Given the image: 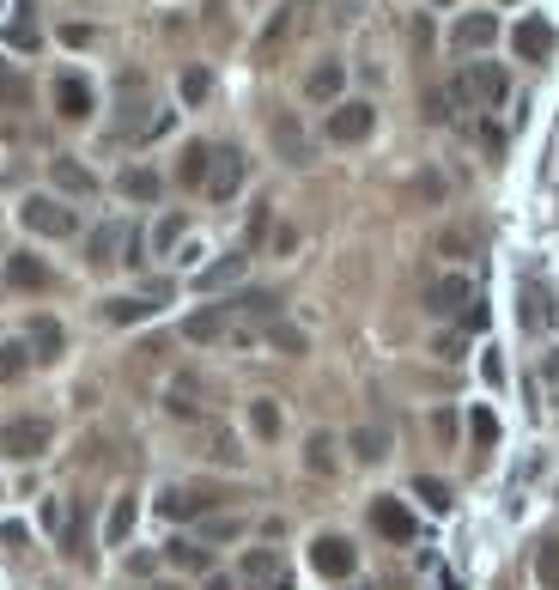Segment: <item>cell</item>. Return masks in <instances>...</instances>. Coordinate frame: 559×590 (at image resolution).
Segmentation results:
<instances>
[{"instance_id": "15", "label": "cell", "mask_w": 559, "mask_h": 590, "mask_svg": "<svg viewBox=\"0 0 559 590\" xmlns=\"http://www.w3.org/2000/svg\"><path fill=\"white\" fill-rule=\"evenodd\" d=\"M304 469L310 475H335L341 469V438L335 432H310L304 438Z\"/></svg>"}, {"instance_id": "20", "label": "cell", "mask_w": 559, "mask_h": 590, "mask_svg": "<svg viewBox=\"0 0 559 590\" xmlns=\"http://www.w3.org/2000/svg\"><path fill=\"white\" fill-rule=\"evenodd\" d=\"M165 408H171L177 420H195V414H201V378H195V372H177L171 390H165Z\"/></svg>"}, {"instance_id": "9", "label": "cell", "mask_w": 559, "mask_h": 590, "mask_svg": "<svg viewBox=\"0 0 559 590\" xmlns=\"http://www.w3.org/2000/svg\"><path fill=\"white\" fill-rule=\"evenodd\" d=\"M353 560H359V554H353V542H347V536H316V542H310V566L323 572V578H347V572H353Z\"/></svg>"}, {"instance_id": "30", "label": "cell", "mask_w": 559, "mask_h": 590, "mask_svg": "<svg viewBox=\"0 0 559 590\" xmlns=\"http://www.w3.org/2000/svg\"><path fill=\"white\" fill-rule=\"evenodd\" d=\"M31 372V347L25 341H7V347H0V384H19Z\"/></svg>"}, {"instance_id": "25", "label": "cell", "mask_w": 559, "mask_h": 590, "mask_svg": "<svg viewBox=\"0 0 559 590\" xmlns=\"http://www.w3.org/2000/svg\"><path fill=\"white\" fill-rule=\"evenodd\" d=\"M347 451H353L359 463H383V457H389V432H383V426H353Z\"/></svg>"}, {"instance_id": "32", "label": "cell", "mask_w": 559, "mask_h": 590, "mask_svg": "<svg viewBox=\"0 0 559 590\" xmlns=\"http://www.w3.org/2000/svg\"><path fill=\"white\" fill-rule=\"evenodd\" d=\"M262 341H268V347H280V353H304V347H310V341H304V329H292V323H280V317H274V323H262Z\"/></svg>"}, {"instance_id": "42", "label": "cell", "mask_w": 559, "mask_h": 590, "mask_svg": "<svg viewBox=\"0 0 559 590\" xmlns=\"http://www.w3.org/2000/svg\"><path fill=\"white\" fill-rule=\"evenodd\" d=\"M426 116H432V122H450V116H456V104H450V92H444V86H438V92H426Z\"/></svg>"}, {"instance_id": "28", "label": "cell", "mask_w": 559, "mask_h": 590, "mask_svg": "<svg viewBox=\"0 0 559 590\" xmlns=\"http://www.w3.org/2000/svg\"><path fill=\"white\" fill-rule=\"evenodd\" d=\"M152 311H158L152 292H140V299H110V305H104V317H110V323H146Z\"/></svg>"}, {"instance_id": "23", "label": "cell", "mask_w": 559, "mask_h": 590, "mask_svg": "<svg viewBox=\"0 0 559 590\" xmlns=\"http://www.w3.org/2000/svg\"><path fill=\"white\" fill-rule=\"evenodd\" d=\"M207 505H213V493H195V487H165L158 493V511H165V518H201Z\"/></svg>"}, {"instance_id": "18", "label": "cell", "mask_w": 559, "mask_h": 590, "mask_svg": "<svg viewBox=\"0 0 559 590\" xmlns=\"http://www.w3.org/2000/svg\"><path fill=\"white\" fill-rule=\"evenodd\" d=\"M25 347H31V359H61V347H67V329H61L55 317H31V329H25Z\"/></svg>"}, {"instance_id": "39", "label": "cell", "mask_w": 559, "mask_h": 590, "mask_svg": "<svg viewBox=\"0 0 559 590\" xmlns=\"http://www.w3.org/2000/svg\"><path fill=\"white\" fill-rule=\"evenodd\" d=\"M207 92H213V73H207V67H189V73H183V98H189V104H201Z\"/></svg>"}, {"instance_id": "3", "label": "cell", "mask_w": 559, "mask_h": 590, "mask_svg": "<svg viewBox=\"0 0 559 590\" xmlns=\"http://www.w3.org/2000/svg\"><path fill=\"white\" fill-rule=\"evenodd\" d=\"M244 177H250V159L237 153V146H213V165H207V195H213V201H231L237 189H244Z\"/></svg>"}, {"instance_id": "48", "label": "cell", "mask_w": 559, "mask_h": 590, "mask_svg": "<svg viewBox=\"0 0 559 590\" xmlns=\"http://www.w3.org/2000/svg\"><path fill=\"white\" fill-rule=\"evenodd\" d=\"M201 590H237V578H225V572H207V584Z\"/></svg>"}, {"instance_id": "24", "label": "cell", "mask_w": 559, "mask_h": 590, "mask_svg": "<svg viewBox=\"0 0 559 590\" xmlns=\"http://www.w3.org/2000/svg\"><path fill=\"white\" fill-rule=\"evenodd\" d=\"M116 250H128V232H122V226H98V232L86 238V262H92V268H104V262H122Z\"/></svg>"}, {"instance_id": "4", "label": "cell", "mask_w": 559, "mask_h": 590, "mask_svg": "<svg viewBox=\"0 0 559 590\" xmlns=\"http://www.w3.org/2000/svg\"><path fill=\"white\" fill-rule=\"evenodd\" d=\"M25 226H31L37 238H73V232H79V213L61 207V201H49V195H31V201H25Z\"/></svg>"}, {"instance_id": "40", "label": "cell", "mask_w": 559, "mask_h": 590, "mask_svg": "<svg viewBox=\"0 0 559 590\" xmlns=\"http://www.w3.org/2000/svg\"><path fill=\"white\" fill-rule=\"evenodd\" d=\"M408 195H414V201H444V177H438V171H420Z\"/></svg>"}, {"instance_id": "50", "label": "cell", "mask_w": 559, "mask_h": 590, "mask_svg": "<svg viewBox=\"0 0 559 590\" xmlns=\"http://www.w3.org/2000/svg\"><path fill=\"white\" fill-rule=\"evenodd\" d=\"M152 590H177V584H152Z\"/></svg>"}, {"instance_id": "43", "label": "cell", "mask_w": 559, "mask_h": 590, "mask_svg": "<svg viewBox=\"0 0 559 590\" xmlns=\"http://www.w3.org/2000/svg\"><path fill=\"white\" fill-rule=\"evenodd\" d=\"M268 232H274V213H268V201H262V207L250 213V250H256V244H262Z\"/></svg>"}, {"instance_id": "16", "label": "cell", "mask_w": 559, "mask_h": 590, "mask_svg": "<svg viewBox=\"0 0 559 590\" xmlns=\"http://www.w3.org/2000/svg\"><path fill=\"white\" fill-rule=\"evenodd\" d=\"M298 13H304V7H298V0H292V7H280V13L268 19V31L256 37V55H262V61H274V55L286 49V37L298 31Z\"/></svg>"}, {"instance_id": "44", "label": "cell", "mask_w": 559, "mask_h": 590, "mask_svg": "<svg viewBox=\"0 0 559 590\" xmlns=\"http://www.w3.org/2000/svg\"><path fill=\"white\" fill-rule=\"evenodd\" d=\"M237 530H244V524H237V518H213V524H207V542H231Z\"/></svg>"}, {"instance_id": "31", "label": "cell", "mask_w": 559, "mask_h": 590, "mask_svg": "<svg viewBox=\"0 0 559 590\" xmlns=\"http://www.w3.org/2000/svg\"><path fill=\"white\" fill-rule=\"evenodd\" d=\"M128 530H134V499H116V505H110V518H104V542H110V548H122V542H128Z\"/></svg>"}, {"instance_id": "17", "label": "cell", "mask_w": 559, "mask_h": 590, "mask_svg": "<svg viewBox=\"0 0 559 590\" xmlns=\"http://www.w3.org/2000/svg\"><path fill=\"white\" fill-rule=\"evenodd\" d=\"M511 43H517L523 61H547V55H553V25H547V19H523V25L511 31Z\"/></svg>"}, {"instance_id": "2", "label": "cell", "mask_w": 559, "mask_h": 590, "mask_svg": "<svg viewBox=\"0 0 559 590\" xmlns=\"http://www.w3.org/2000/svg\"><path fill=\"white\" fill-rule=\"evenodd\" d=\"M371 128H377V110L365 98H347V104L329 110V140L335 146H359V140H371Z\"/></svg>"}, {"instance_id": "51", "label": "cell", "mask_w": 559, "mask_h": 590, "mask_svg": "<svg viewBox=\"0 0 559 590\" xmlns=\"http://www.w3.org/2000/svg\"><path fill=\"white\" fill-rule=\"evenodd\" d=\"M438 7H450V0H438Z\"/></svg>"}, {"instance_id": "27", "label": "cell", "mask_w": 559, "mask_h": 590, "mask_svg": "<svg viewBox=\"0 0 559 590\" xmlns=\"http://www.w3.org/2000/svg\"><path fill=\"white\" fill-rule=\"evenodd\" d=\"M207 165H213V146H183V165H177V183H189V189H207Z\"/></svg>"}, {"instance_id": "13", "label": "cell", "mask_w": 559, "mask_h": 590, "mask_svg": "<svg viewBox=\"0 0 559 590\" xmlns=\"http://www.w3.org/2000/svg\"><path fill=\"white\" fill-rule=\"evenodd\" d=\"M55 110L67 122H86L92 116V86L79 80V73H61V80H55Z\"/></svg>"}, {"instance_id": "8", "label": "cell", "mask_w": 559, "mask_h": 590, "mask_svg": "<svg viewBox=\"0 0 559 590\" xmlns=\"http://www.w3.org/2000/svg\"><path fill=\"white\" fill-rule=\"evenodd\" d=\"M371 530L389 536V542H414V511L383 493V499H371Z\"/></svg>"}, {"instance_id": "33", "label": "cell", "mask_w": 559, "mask_h": 590, "mask_svg": "<svg viewBox=\"0 0 559 590\" xmlns=\"http://www.w3.org/2000/svg\"><path fill=\"white\" fill-rule=\"evenodd\" d=\"M250 432H256V438H280V402L256 396V402H250Z\"/></svg>"}, {"instance_id": "37", "label": "cell", "mask_w": 559, "mask_h": 590, "mask_svg": "<svg viewBox=\"0 0 559 590\" xmlns=\"http://www.w3.org/2000/svg\"><path fill=\"white\" fill-rule=\"evenodd\" d=\"M468 432H474V445H481V451L499 445V420H493V408H474V414H468Z\"/></svg>"}, {"instance_id": "36", "label": "cell", "mask_w": 559, "mask_h": 590, "mask_svg": "<svg viewBox=\"0 0 559 590\" xmlns=\"http://www.w3.org/2000/svg\"><path fill=\"white\" fill-rule=\"evenodd\" d=\"M171 566H183V572H207L213 560H207L201 542H171Z\"/></svg>"}, {"instance_id": "12", "label": "cell", "mask_w": 559, "mask_h": 590, "mask_svg": "<svg viewBox=\"0 0 559 590\" xmlns=\"http://www.w3.org/2000/svg\"><path fill=\"white\" fill-rule=\"evenodd\" d=\"M244 268H250V250H231V256L207 262V268L195 274V286H201V292H225V286H237V280H244Z\"/></svg>"}, {"instance_id": "26", "label": "cell", "mask_w": 559, "mask_h": 590, "mask_svg": "<svg viewBox=\"0 0 559 590\" xmlns=\"http://www.w3.org/2000/svg\"><path fill=\"white\" fill-rule=\"evenodd\" d=\"M116 189H122L128 201H158V189H165V183H158V171H146V165H128V171L116 177Z\"/></svg>"}, {"instance_id": "45", "label": "cell", "mask_w": 559, "mask_h": 590, "mask_svg": "<svg viewBox=\"0 0 559 590\" xmlns=\"http://www.w3.org/2000/svg\"><path fill=\"white\" fill-rule=\"evenodd\" d=\"M292 250H298V232H292V226H280V232H274V256H292Z\"/></svg>"}, {"instance_id": "35", "label": "cell", "mask_w": 559, "mask_h": 590, "mask_svg": "<svg viewBox=\"0 0 559 590\" xmlns=\"http://www.w3.org/2000/svg\"><path fill=\"white\" fill-rule=\"evenodd\" d=\"M207 457H213V463H225V469H237V463H244V451H237V438H231V432H219V426L207 432Z\"/></svg>"}, {"instance_id": "11", "label": "cell", "mask_w": 559, "mask_h": 590, "mask_svg": "<svg viewBox=\"0 0 559 590\" xmlns=\"http://www.w3.org/2000/svg\"><path fill=\"white\" fill-rule=\"evenodd\" d=\"M462 86H468L474 104H505V67H499V61H474V67L462 73Z\"/></svg>"}, {"instance_id": "49", "label": "cell", "mask_w": 559, "mask_h": 590, "mask_svg": "<svg viewBox=\"0 0 559 590\" xmlns=\"http://www.w3.org/2000/svg\"><path fill=\"white\" fill-rule=\"evenodd\" d=\"M268 590H292V572H286V578H274V584H268Z\"/></svg>"}, {"instance_id": "14", "label": "cell", "mask_w": 559, "mask_h": 590, "mask_svg": "<svg viewBox=\"0 0 559 590\" xmlns=\"http://www.w3.org/2000/svg\"><path fill=\"white\" fill-rule=\"evenodd\" d=\"M493 37H499V19H493V13H462V19L450 25V43H456V49H487Z\"/></svg>"}, {"instance_id": "46", "label": "cell", "mask_w": 559, "mask_h": 590, "mask_svg": "<svg viewBox=\"0 0 559 590\" xmlns=\"http://www.w3.org/2000/svg\"><path fill=\"white\" fill-rule=\"evenodd\" d=\"M7 37H13V43H19V49H37V31H31V25H25V19H19V25H13V31H7Z\"/></svg>"}, {"instance_id": "22", "label": "cell", "mask_w": 559, "mask_h": 590, "mask_svg": "<svg viewBox=\"0 0 559 590\" xmlns=\"http://www.w3.org/2000/svg\"><path fill=\"white\" fill-rule=\"evenodd\" d=\"M49 183H55L61 195H98V177L79 165V159H55V165H49Z\"/></svg>"}, {"instance_id": "41", "label": "cell", "mask_w": 559, "mask_h": 590, "mask_svg": "<svg viewBox=\"0 0 559 590\" xmlns=\"http://www.w3.org/2000/svg\"><path fill=\"white\" fill-rule=\"evenodd\" d=\"M183 232H189V226H183L177 213H171V219H158V232H152V250H171V244H177Z\"/></svg>"}, {"instance_id": "21", "label": "cell", "mask_w": 559, "mask_h": 590, "mask_svg": "<svg viewBox=\"0 0 559 590\" xmlns=\"http://www.w3.org/2000/svg\"><path fill=\"white\" fill-rule=\"evenodd\" d=\"M274 578H286L280 554H274V548H250V554H244V590H268Z\"/></svg>"}, {"instance_id": "34", "label": "cell", "mask_w": 559, "mask_h": 590, "mask_svg": "<svg viewBox=\"0 0 559 590\" xmlns=\"http://www.w3.org/2000/svg\"><path fill=\"white\" fill-rule=\"evenodd\" d=\"M535 578H541V590H559V542L553 536L535 548Z\"/></svg>"}, {"instance_id": "29", "label": "cell", "mask_w": 559, "mask_h": 590, "mask_svg": "<svg viewBox=\"0 0 559 590\" xmlns=\"http://www.w3.org/2000/svg\"><path fill=\"white\" fill-rule=\"evenodd\" d=\"M474 244H481V238H474V226H444L438 232V256H450V262H468Z\"/></svg>"}, {"instance_id": "10", "label": "cell", "mask_w": 559, "mask_h": 590, "mask_svg": "<svg viewBox=\"0 0 559 590\" xmlns=\"http://www.w3.org/2000/svg\"><path fill=\"white\" fill-rule=\"evenodd\" d=\"M341 86H347V67L329 55V61H316L310 73H304V98L310 104H341Z\"/></svg>"}, {"instance_id": "38", "label": "cell", "mask_w": 559, "mask_h": 590, "mask_svg": "<svg viewBox=\"0 0 559 590\" xmlns=\"http://www.w3.org/2000/svg\"><path fill=\"white\" fill-rule=\"evenodd\" d=\"M414 493H420L432 511H450V487H444L438 475H420V481H414Z\"/></svg>"}, {"instance_id": "1", "label": "cell", "mask_w": 559, "mask_h": 590, "mask_svg": "<svg viewBox=\"0 0 559 590\" xmlns=\"http://www.w3.org/2000/svg\"><path fill=\"white\" fill-rule=\"evenodd\" d=\"M49 438H55V426H49L43 414H19V420L0 426V457H13V463H37V457L49 451Z\"/></svg>"}, {"instance_id": "6", "label": "cell", "mask_w": 559, "mask_h": 590, "mask_svg": "<svg viewBox=\"0 0 559 590\" xmlns=\"http://www.w3.org/2000/svg\"><path fill=\"white\" fill-rule=\"evenodd\" d=\"M268 134H274V153H280L286 165H310V134H304V122H298L292 110H280V116L268 122Z\"/></svg>"}, {"instance_id": "7", "label": "cell", "mask_w": 559, "mask_h": 590, "mask_svg": "<svg viewBox=\"0 0 559 590\" xmlns=\"http://www.w3.org/2000/svg\"><path fill=\"white\" fill-rule=\"evenodd\" d=\"M231 329H237V311H231V299H225V305H207V311H195V317L183 323V335H189V341H201V347H213V341H231Z\"/></svg>"}, {"instance_id": "5", "label": "cell", "mask_w": 559, "mask_h": 590, "mask_svg": "<svg viewBox=\"0 0 559 590\" xmlns=\"http://www.w3.org/2000/svg\"><path fill=\"white\" fill-rule=\"evenodd\" d=\"M426 305H432V317H462L474 305V280L468 274H438L432 292H426Z\"/></svg>"}, {"instance_id": "19", "label": "cell", "mask_w": 559, "mask_h": 590, "mask_svg": "<svg viewBox=\"0 0 559 590\" xmlns=\"http://www.w3.org/2000/svg\"><path fill=\"white\" fill-rule=\"evenodd\" d=\"M7 286H19V292H49V268H43V256H7Z\"/></svg>"}, {"instance_id": "47", "label": "cell", "mask_w": 559, "mask_h": 590, "mask_svg": "<svg viewBox=\"0 0 559 590\" xmlns=\"http://www.w3.org/2000/svg\"><path fill=\"white\" fill-rule=\"evenodd\" d=\"M365 13V0H335V19H359Z\"/></svg>"}]
</instances>
